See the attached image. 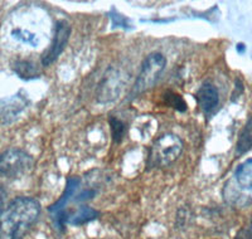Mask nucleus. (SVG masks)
I'll return each mask as SVG.
<instances>
[{
    "instance_id": "obj_21",
    "label": "nucleus",
    "mask_w": 252,
    "mask_h": 239,
    "mask_svg": "<svg viewBox=\"0 0 252 239\" xmlns=\"http://www.w3.org/2000/svg\"><path fill=\"white\" fill-rule=\"evenodd\" d=\"M92 239H94V238H92Z\"/></svg>"
},
{
    "instance_id": "obj_19",
    "label": "nucleus",
    "mask_w": 252,
    "mask_h": 239,
    "mask_svg": "<svg viewBox=\"0 0 252 239\" xmlns=\"http://www.w3.org/2000/svg\"><path fill=\"white\" fill-rule=\"evenodd\" d=\"M3 205H4V195L3 193L0 191V215H1V213H3Z\"/></svg>"
},
{
    "instance_id": "obj_14",
    "label": "nucleus",
    "mask_w": 252,
    "mask_h": 239,
    "mask_svg": "<svg viewBox=\"0 0 252 239\" xmlns=\"http://www.w3.org/2000/svg\"><path fill=\"white\" fill-rule=\"evenodd\" d=\"M12 37L14 39L19 40L22 43H26V44H29L33 48H37L38 44H39V39H38L37 35L32 31L27 30V29L22 28H15L12 30Z\"/></svg>"
},
{
    "instance_id": "obj_5",
    "label": "nucleus",
    "mask_w": 252,
    "mask_h": 239,
    "mask_svg": "<svg viewBox=\"0 0 252 239\" xmlns=\"http://www.w3.org/2000/svg\"><path fill=\"white\" fill-rule=\"evenodd\" d=\"M71 33L72 27L67 23L66 20H60V22H57L53 40H52L49 48L42 56V66H51L52 63L60 57L61 53L66 48L69 37H71Z\"/></svg>"
},
{
    "instance_id": "obj_6",
    "label": "nucleus",
    "mask_w": 252,
    "mask_h": 239,
    "mask_svg": "<svg viewBox=\"0 0 252 239\" xmlns=\"http://www.w3.org/2000/svg\"><path fill=\"white\" fill-rule=\"evenodd\" d=\"M28 96L26 92L19 91L13 96L0 100V125L14 122L22 112L29 106Z\"/></svg>"
},
{
    "instance_id": "obj_18",
    "label": "nucleus",
    "mask_w": 252,
    "mask_h": 239,
    "mask_svg": "<svg viewBox=\"0 0 252 239\" xmlns=\"http://www.w3.org/2000/svg\"><path fill=\"white\" fill-rule=\"evenodd\" d=\"M235 239H252V220L247 227L242 228Z\"/></svg>"
},
{
    "instance_id": "obj_10",
    "label": "nucleus",
    "mask_w": 252,
    "mask_h": 239,
    "mask_svg": "<svg viewBox=\"0 0 252 239\" xmlns=\"http://www.w3.org/2000/svg\"><path fill=\"white\" fill-rule=\"evenodd\" d=\"M235 178L241 189L252 191V159L246 160L238 165L235 171Z\"/></svg>"
},
{
    "instance_id": "obj_1",
    "label": "nucleus",
    "mask_w": 252,
    "mask_h": 239,
    "mask_svg": "<svg viewBox=\"0 0 252 239\" xmlns=\"http://www.w3.org/2000/svg\"><path fill=\"white\" fill-rule=\"evenodd\" d=\"M40 214V204L31 197H18L0 215V239H24Z\"/></svg>"
},
{
    "instance_id": "obj_13",
    "label": "nucleus",
    "mask_w": 252,
    "mask_h": 239,
    "mask_svg": "<svg viewBox=\"0 0 252 239\" xmlns=\"http://www.w3.org/2000/svg\"><path fill=\"white\" fill-rule=\"evenodd\" d=\"M252 149V117L245 125L244 130L241 131L238 137L237 145H236V152L237 155H244Z\"/></svg>"
},
{
    "instance_id": "obj_16",
    "label": "nucleus",
    "mask_w": 252,
    "mask_h": 239,
    "mask_svg": "<svg viewBox=\"0 0 252 239\" xmlns=\"http://www.w3.org/2000/svg\"><path fill=\"white\" fill-rule=\"evenodd\" d=\"M164 100H165L166 105L175 108L177 111L179 112L187 111L186 101L183 100V97L179 96V94L175 93V92H170V91L166 92V93L164 94Z\"/></svg>"
},
{
    "instance_id": "obj_4",
    "label": "nucleus",
    "mask_w": 252,
    "mask_h": 239,
    "mask_svg": "<svg viewBox=\"0 0 252 239\" xmlns=\"http://www.w3.org/2000/svg\"><path fill=\"white\" fill-rule=\"evenodd\" d=\"M34 165L33 157L23 150L10 149L0 154V178H15L28 173Z\"/></svg>"
},
{
    "instance_id": "obj_9",
    "label": "nucleus",
    "mask_w": 252,
    "mask_h": 239,
    "mask_svg": "<svg viewBox=\"0 0 252 239\" xmlns=\"http://www.w3.org/2000/svg\"><path fill=\"white\" fill-rule=\"evenodd\" d=\"M80 182H81L80 178H77V177L68 178V180H67V184H66V190H64V193L62 194V197H61L60 199L55 203V204L49 207L48 211L51 213V215H55V214L61 213V211L64 210L67 203L71 200V198L73 197L75 191L77 190V188L80 186Z\"/></svg>"
},
{
    "instance_id": "obj_20",
    "label": "nucleus",
    "mask_w": 252,
    "mask_h": 239,
    "mask_svg": "<svg viewBox=\"0 0 252 239\" xmlns=\"http://www.w3.org/2000/svg\"><path fill=\"white\" fill-rule=\"evenodd\" d=\"M237 51L240 52V53H242V52L245 51V46H244V44H238V46H237Z\"/></svg>"
},
{
    "instance_id": "obj_15",
    "label": "nucleus",
    "mask_w": 252,
    "mask_h": 239,
    "mask_svg": "<svg viewBox=\"0 0 252 239\" xmlns=\"http://www.w3.org/2000/svg\"><path fill=\"white\" fill-rule=\"evenodd\" d=\"M110 127H111V135H112V141L115 144H120L124 140L126 132V126L125 123L119 120L118 117L111 116L110 117Z\"/></svg>"
},
{
    "instance_id": "obj_12",
    "label": "nucleus",
    "mask_w": 252,
    "mask_h": 239,
    "mask_svg": "<svg viewBox=\"0 0 252 239\" xmlns=\"http://www.w3.org/2000/svg\"><path fill=\"white\" fill-rule=\"evenodd\" d=\"M13 69L22 80H33L40 76L39 69L31 60H17L13 64Z\"/></svg>"
},
{
    "instance_id": "obj_17",
    "label": "nucleus",
    "mask_w": 252,
    "mask_h": 239,
    "mask_svg": "<svg viewBox=\"0 0 252 239\" xmlns=\"http://www.w3.org/2000/svg\"><path fill=\"white\" fill-rule=\"evenodd\" d=\"M110 19H111L112 28H123V29H130L129 19L124 15L119 14L116 10H112L110 13Z\"/></svg>"
},
{
    "instance_id": "obj_2",
    "label": "nucleus",
    "mask_w": 252,
    "mask_h": 239,
    "mask_svg": "<svg viewBox=\"0 0 252 239\" xmlns=\"http://www.w3.org/2000/svg\"><path fill=\"white\" fill-rule=\"evenodd\" d=\"M183 141L174 134H164L152 145L148 156V168L161 169L172 165L183 152Z\"/></svg>"
},
{
    "instance_id": "obj_11",
    "label": "nucleus",
    "mask_w": 252,
    "mask_h": 239,
    "mask_svg": "<svg viewBox=\"0 0 252 239\" xmlns=\"http://www.w3.org/2000/svg\"><path fill=\"white\" fill-rule=\"evenodd\" d=\"M98 215H100V213L97 210H94V208L82 207L75 214H69L66 218V223H69V224L73 225H82L96 219Z\"/></svg>"
},
{
    "instance_id": "obj_8",
    "label": "nucleus",
    "mask_w": 252,
    "mask_h": 239,
    "mask_svg": "<svg viewBox=\"0 0 252 239\" xmlns=\"http://www.w3.org/2000/svg\"><path fill=\"white\" fill-rule=\"evenodd\" d=\"M195 100L206 115H211L220 103V93L212 83H204L195 93Z\"/></svg>"
},
{
    "instance_id": "obj_7",
    "label": "nucleus",
    "mask_w": 252,
    "mask_h": 239,
    "mask_svg": "<svg viewBox=\"0 0 252 239\" xmlns=\"http://www.w3.org/2000/svg\"><path fill=\"white\" fill-rule=\"evenodd\" d=\"M121 76L116 69H109L105 74V78L102 80L101 85L98 86L97 91V101L101 103H106L110 101H114L118 98L120 93V81Z\"/></svg>"
},
{
    "instance_id": "obj_3",
    "label": "nucleus",
    "mask_w": 252,
    "mask_h": 239,
    "mask_svg": "<svg viewBox=\"0 0 252 239\" xmlns=\"http://www.w3.org/2000/svg\"><path fill=\"white\" fill-rule=\"evenodd\" d=\"M165 66L166 58L164 57L163 54L158 53V52L150 53L141 64L140 73H139L138 78L135 81L130 97L135 98L139 94L153 89L155 83L158 82V80H159V77L161 76V73H163V71L165 69Z\"/></svg>"
}]
</instances>
